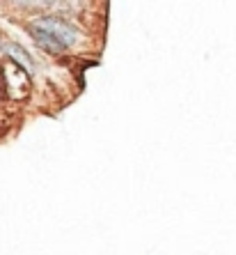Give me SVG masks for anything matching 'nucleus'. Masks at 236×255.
Returning <instances> with one entry per match:
<instances>
[{"label":"nucleus","mask_w":236,"mask_h":255,"mask_svg":"<svg viewBox=\"0 0 236 255\" xmlns=\"http://www.w3.org/2000/svg\"><path fill=\"white\" fill-rule=\"evenodd\" d=\"M35 25L39 30H44L53 42H58L62 48L67 46H74L78 39V32L74 25H69L67 21H62V18H55V16H44L39 18V21H35Z\"/></svg>","instance_id":"f257e3e1"},{"label":"nucleus","mask_w":236,"mask_h":255,"mask_svg":"<svg viewBox=\"0 0 236 255\" xmlns=\"http://www.w3.org/2000/svg\"><path fill=\"white\" fill-rule=\"evenodd\" d=\"M7 53H9V58H12L18 67H23L25 71L35 74V60L30 58V53L25 48H21L18 44H9V46H7Z\"/></svg>","instance_id":"f03ea898"}]
</instances>
